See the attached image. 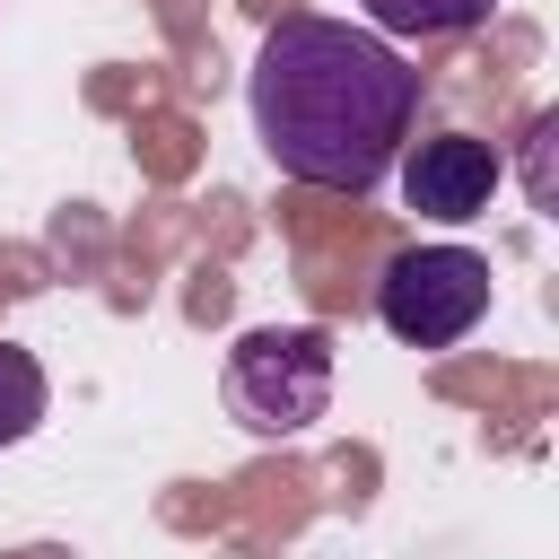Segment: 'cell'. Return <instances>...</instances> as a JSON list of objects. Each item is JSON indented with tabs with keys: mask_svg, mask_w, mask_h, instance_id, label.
I'll list each match as a JSON object with an SVG mask.
<instances>
[{
	"mask_svg": "<svg viewBox=\"0 0 559 559\" xmlns=\"http://www.w3.org/2000/svg\"><path fill=\"white\" fill-rule=\"evenodd\" d=\"M253 140L288 183L376 192L419 122V70L349 17H280L245 79Z\"/></svg>",
	"mask_w": 559,
	"mask_h": 559,
	"instance_id": "6da1fadb",
	"label": "cell"
},
{
	"mask_svg": "<svg viewBox=\"0 0 559 559\" xmlns=\"http://www.w3.org/2000/svg\"><path fill=\"white\" fill-rule=\"evenodd\" d=\"M376 35H472L489 26L498 0H358Z\"/></svg>",
	"mask_w": 559,
	"mask_h": 559,
	"instance_id": "8992f818",
	"label": "cell"
},
{
	"mask_svg": "<svg viewBox=\"0 0 559 559\" xmlns=\"http://www.w3.org/2000/svg\"><path fill=\"white\" fill-rule=\"evenodd\" d=\"M376 314H384V332L411 341V349H454V341H472L480 314H489V262H480L472 245H411V253L384 262Z\"/></svg>",
	"mask_w": 559,
	"mask_h": 559,
	"instance_id": "3957f363",
	"label": "cell"
},
{
	"mask_svg": "<svg viewBox=\"0 0 559 559\" xmlns=\"http://www.w3.org/2000/svg\"><path fill=\"white\" fill-rule=\"evenodd\" d=\"M227 419L245 437H306L332 411V332L314 323H253L227 349Z\"/></svg>",
	"mask_w": 559,
	"mask_h": 559,
	"instance_id": "7a4b0ae2",
	"label": "cell"
},
{
	"mask_svg": "<svg viewBox=\"0 0 559 559\" xmlns=\"http://www.w3.org/2000/svg\"><path fill=\"white\" fill-rule=\"evenodd\" d=\"M44 411H52V384H44L35 349L0 341V445H26V437L44 428Z\"/></svg>",
	"mask_w": 559,
	"mask_h": 559,
	"instance_id": "5b68a950",
	"label": "cell"
},
{
	"mask_svg": "<svg viewBox=\"0 0 559 559\" xmlns=\"http://www.w3.org/2000/svg\"><path fill=\"white\" fill-rule=\"evenodd\" d=\"M550 140H559V114H542V122H533V175H524V183H533V210H550V201H559V192H550Z\"/></svg>",
	"mask_w": 559,
	"mask_h": 559,
	"instance_id": "52a82bcc",
	"label": "cell"
},
{
	"mask_svg": "<svg viewBox=\"0 0 559 559\" xmlns=\"http://www.w3.org/2000/svg\"><path fill=\"white\" fill-rule=\"evenodd\" d=\"M393 175H402V201H411L419 218H445V227L480 218V210H489V192L507 183L498 148H489V140H472V131H428V140H402Z\"/></svg>",
	"mask_w": 559,
	"mask_h": 559,
	"instance_id": "277c9868",
	"label": "cell"
}]
</instances>
